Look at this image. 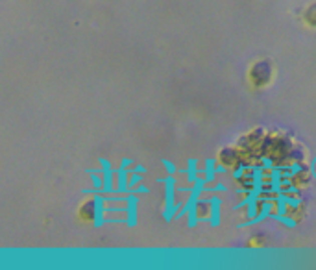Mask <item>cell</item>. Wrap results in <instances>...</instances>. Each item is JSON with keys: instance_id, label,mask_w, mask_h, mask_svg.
Returning <instances> with one entry per match:
<instances>
[{"instance_id": "obj_1", "label": "cell", "mask_w": 316, "mask_h": 270, "mask_svg": "<svg viewBox=\"0 0 316 270\" xmlns=\"http://www.w3.org/2000/svg\"><path fill=\"white\" fill-rule=\"evenodd\" d=\"M159 183H163L167 187V194H165V211H163V218L167 222H170L172 218L176 217L178 213V206H176V200H174V193H176V176L169 178H157Z\"/></svg>"}, {"instance_id": "obj_2", "label": "cell", "mask_w": 316, "mask_h": 270, "mask_svg": "<svg viewBox=\"0 0 316 270\" xmlns=\"http://www.w3.org/2000/svg\"><path fill=\"white\" fill-rule=\"evenodd\" d=\"M137 204H139L137 193H129L128 200H126V224L131 228L137 224Z\"/></svg>"}, {"instance_id": "obj_3", "label": "cell", "mask_w": 316, "mask_h": 270, "mask_svg": "<svg viewBox=\"0 0 316 270\" xmlns=\"http://www.w3.org/2000/svg\"><path fill=\"white\" fill-rule=\"evenodd\" d=\"M100 167H102V178H104V189H102V193L104 194H109L113 193L115 189H113V171H111V165L109 161L104 158H100Z\"/></svg>"}, {"instance_id": "obj_4", "label": "cell", "mask_w": 316, "mask_h": 270, "mask_svg": "<svg viewBox=\"0 0 316 270\" xmlns=\"http://www.w3.org/2000/svg\"><path fill=\"white\" fill-rule=\"evenodd\" d=\"M270 78V65L268 63H257L252 71V80L255 85H264Z\"/></svg>"}, {"instance_id": "obj_5", "label": "cell", "mask_w": 316, "mask_h": 270, "mask_svg": "<svg viewBox=\"0 0 316 270\" xmlns=\"http://www.w3.org/2000/svg\"><path fill=\"white\" fill-rule=\"evenodd\" d=\"M220 207H222V202H220V198L218 196H213V198H209V222L213 228H217L218 224H220Z\"/></svg>"}, {"instance_id": "obj_6", "label": "cell", "mask_w": 316, "mask_h": 270, "mask_svg": "<svg viewBox=\"0 0 316 270\" xmlns=\"http://www.w3.org/2000/svg\"><path fill=\"white\" fill-rule=\"evenodd\" d=\"M128 167H124V165H120L118 167V171L115 172L117 174V180H118V183H117V191L118 194H124V193H129V182H128V174L129 172L126 171Z\"/></svg>"}, {"instance_id": "obj_7", "label": "cell", "mask_w": 316, "mask_h": 270, "mask_svg": "<svg viewBox=\"0 0 316 270\" xmlns=\"http://www.w3.org/2000/svg\"><path fill=\"white\" fill-rule=\"evenodd\" d=\"M80 217H82L83 220H94V217H96V202H94V200L83 202L82 209H80Z\"/></svg>"}, {"instance_id": "obj_8", "label": "cell", "mask_w": 316, "mask_h": 270, "mask_svg": "<svg viewBox=\"0 0 316 270\" xmlns=\"http://www.w3.org/2000/svg\"><path fill=\"white\" fill-rule=\"evenodd\" d=\"M187 180L191 183H194L198 180V169H196V159H187V169H185Z\"/></svg>"}, {"instance_id": "obj_9", "label": "cell", "mask_w": 316, "mask_h": 270, "mask_svg": "<svg viewBox=\"0 0 316 270\" xmlns=\"http://www.w3.org/2000/svg\"><path fill=\"white\" fill-rule=\"evenodd\" d=\"M217 176V169H215V159H207L205 161V171H204V178L207 180V183H211Z\"/></svg>"}, {"instance_id": "obj_10", "label": "cell", "mask_w": 316, "mask_h": 270, "mask_svg": "<svg viewBox=\"0 0 316 270\" xmlns=\"http://www.w3.org/2000/svg\"><path fill=\"white\" fill-rule=\"evenodd\" d=\"M274 218L277 222H283L287 228H294V226H296V218H290L287 217V215H274Z\"/></svg>"}, {"instance_id": "obj_11", "label": "cell", "mask_w": 316, "mask_h": 270, "mask_svg": "<svg viewBox=\"0 0 316 270\" xmlns=\"http://www.w3.org/2000/svg\"><path fill=\"white\" fill-rule=\"evenodd\" d=\"M140 180H142V176H140L139 172H129V193L139 185Z\"/></svg>"}, {"instance_id": "obj_12", "label": "cell", "mask_w": 316, "mask_h": 270, "mask_svg": "<svg viewBox=\"0 0 316 270\" xmlns=\"http://www.w3.org/2000/svg\"><path fill=\"white\" fill-rule=\"evenodd\" d=\"M226 161V163H233V159H237V152L235 150H224L220 152V161Z\"/></svg>"}, {"instance_id": "obj_13", "label": "cell", "mask_w": 316, "mask_h": 270, "mask_svg": "<svg viewBox=\"0 0 316 270\" xmlns=\"http://www.w3.org/2000/svg\"><path fill=\"white\" fill-rule=\"evenodd\" d=\"M161 163H163V167L167 169V172H169L170 176H176V174H178V167H176L172 161H169V159H161Z\"/></svg>"}, {"instance_id": "obj_14", "label": "cell", "mask_w": 316, "mask_h": 270, "mask_svg": "<svg viewBox=\"0 0 316 270\" xmlns=\"http://www.w3.org/2000/svg\"><path fill=\"white\" fill-rule=\"evenodd\" d=\"M131 193H137V194H146V193H148V187H146V185H140V183H139V185H137V187H135L133 191H131Z\"/></svg>"}, {"instance_id": "obj_15", "label": "cell", "mask_w": 316, "mask_h": 270, "mask_svg": "<svg viewBox=\"0 0 316 270\" xmlns=\"http://www.w3.org/2000/svg\"><path fill=\"white\" fill-rule=\"evenodd\" d=\"M129 172H139V174H146V169L144 167H140V165H137V167H133Z\"/></svg>"}, {"instance_id": "obj_16", "label": "cell", "mask_w": 316, "mask_h": 270, "mask_svg": "<svg viewBox=\"0 0 316 270\" xmlns=\"http://www.w3.org/2000/svg\"><path fill=\"white\" fill-rule=\"evenodd\" d=\"M120 165H124V167H129V165H131V159H128V158L122 159V163H120Z\"/></svg>"}]
</instances>
